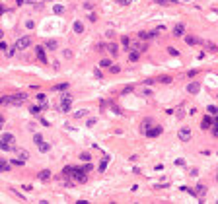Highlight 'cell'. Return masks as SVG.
<instances>
[{
	"label": "cell",
	"mask_w": 218,
	"mask_h": 204,
	"mask_svg": "<svg viewBox=\"0 0 218 204\" xmlns=\"http://www.w3.org/2000/svg\"><path fill=\"white\" fill-rule=\"evenodd\" d=\"M109 70H111V74H119V72H121V66H115V64H111Z\"/></svg>",
	"instance_id": "37"
},
{
	"label": "cell",
	"mask_w": 218,
	"mask_h": 204,
	"mask_svg": "<svg viewBox=\"0 0 218 204\" xmlns=\"http://www.w3.org/2000/svg\"><path fill=\"white\" fill-rule=\"evenodd\" d=\"M134 49H137L138 52H144L146 49H148V43H146V41H142V39H140V41H138L137 45H134Z\"/></svg>",
	"instance_id": "19"
},
{
	"label": "cell",
	"mask_w": 218,
	"mask_h": 204,
	"mask_svg": "<svg viewBox=\"0 0 218 204\" xmlns=\"http://www.w3.org/2000/svg\"><path fill=\"white\" fill-rule=\"evenodd\" d=\"M16 51H18V49H16V47H12L10 51H8V55H6V56H14V55H16Z\"/></svg>",
	"instance_id": "46"
},
{
	"label": "cell",
	"mask_w": 218,
	"mask_h": 204,
	"mask_svg": "<svg viewBox=\"0 0 218 204\" xmlns=\"http://www.w3.org/2000/svg\"><path fill=\"white\" fill-rule=\"evenodd\" d=\"M175 165H185V160H183V158H179V160H175Z\"/></svg>",
	"instance_id": "52"
},
{
	"label": "cell",
	"mask_w": 218,
	"mask_h": 204,
	"mask_svg": "<svg viewBox=\"0 0 218 204\" xmlns=\"http://www.w3.org/2000/svg\"><path fill=\"white\" fill-rule=\"evenodd\" d=\"M195 194L197 196H204V194H207V187L204 185H197L195 187Z\"/></svg>",
	"instance_id": "20"
},
{
	"label": "cell",
	"mask_w": 218,
	"mask_h": 204,
	"mask_svg": "<svg viewBox=\"0 0 218 204\" xmlns=\"http://www.w3.org/2000/svg\"><path fill=\"white\" fill-rule=\"evenodd\" d=\"M154 2H158V4H162V6H166V4H175L177 0H154Z\"/></svg>",
	"instance_id": "36"
},
{
	"label": "cell",
	"mask_w": 218,
	"mask_h": 204,
	"mask_svg": "<svg viewBox=\"0 0 218 204\" xmlns=\"http://www.w3.org/2000/svg\"><path fill=\"white\" fill-rule=\"evenodd\" d=\"M177 136H179V140H181V142H189V140H191V130H189V128H181Z\"/></svg>",
	"instance_id": "9"
},
{
	"label": "cell",
	"mask_w": 218,
	"mask_h": 204,
	"mask_svg": "<svg viewBox=\"0 0 218 204\" xmlns=\"http://www.w3.org/2000/svg\"><path fill=\"white\" fill-rule=\"evenodd\" d=\"M29 45H31V37H29V35H23V37H20L18 41H16L14 47L18 49V51H23V49H27Z\"/></svg>",
	"instance_id": "2"
},
{
	"label": "cell",
	"mask_w": 218,
	"mask_h": 204,
	"mask_svg": "<svg viewBox=\"0 0 218 204\" xmlns=\"http://www.w3.org/2000/svg\"><path fill=\"white\" fill-rule=\"evenodd\" d=\"M109 109H111V111H113V113H115V115H121V109H119V107H117V105H115V103H113V101H109Z\"/></svg>",
	"instance_id": "30"
},
{
	"label": "cell",
	"mask_w": 218,
	"mask_h": 204,
	"mask_svg": "<svg viewBox=\"0 0 218 204\" xmlns=\"http://www.w3.org/2000/svg\"><path fill=\"white\" fill-rule=\"evenodd\" d=\"M2 37H4V31H2V29H0V39H2Z\"/></svg>",
	"instance_id": "59"
},
{
	"label": "cell",
	"mask_w": 218,
	"mask_h": 204,
	"mask_svg": "<svg viewBox=\"0 0 218 204\" xmlns=\"http://www.w3.org/2000/svg\"><path fill=\"white\" fill-rule=\"evenodd\" d=\"M53 12H55V14H63L64 6H63V4H55V6H53Z\"/></svg>",
	"instance_id": "31"
},
{
	"label": "cell",
	"mask_w": 218,
	"mask_h": 204,
	"mask_svg": "<svg viewBox=\"0 0 218 204\" xmlns=\"http://www.w3.org/2000/svg\"><path fill=\"white\" fill-rule=\"evenodd\" d=\"M70 107H72V97L64 95L63 99H60V103H59V109H60L63 113H66V111H70Z\"/></svg>",
	"instance_id": "3"
},
{
	"label": "cell",
	"mask_w": 218,
	"mask_h": 204,
	"mask_svg": "<svg viewBox=\"0 0 218 204\" xmlns=\"http://www.w3.org/2000/svg\"><path fill=\"white\" fill-rule=\"evenodd\" d=\"M12 169V163L6 161V160H0V173H6V171Z\"/></svg>",
	"instance_id": "14"
},
{
	"label": "cell",
	"mask_w": 218,
	"mask_h": 204,
	"mask_svg": "<svg viewBox=\"0 0 218 204\" xmlns=\"http://www.w3.org/2000/svg\"><path fill=\"white\" fill-rule=\"evenodd\" d=\"M68 86H70V84H66V82H64V84H59V86H55L53 89H55V92H64V89H68Z\"/></svg>",
	"instance_id": "28"
},
{
	"label": "cell",
	"mask_w": 218,
	"mask_h": 204,
	"mask_svg": "<svg viewBox=\"0 0 218 204\" xmlns=\"http://www.w3.org/2000/svg\"><path fill=\"white\" fill-rule=\"evenodd\" d=\"M121 45H123V47H129V45H130V39L129 37H121Z\"/></svg>",
	"instance_id": "40"
},
{
	"label": "cell",
	"mask_w": 218,
	"mask_h": 204,
	"mask_svg": "<svg viewBox=\"0 0 218 204\" xmlns=\"http://www.w3.org/2000/svg\"><path fill=\"white\" fill-rule=\"evenodd\" d=\"M29 111H31V113H33V115H37V113H39V111H41V107H37V105H33V107H31V109H29Z\"/></svg>",
	"instance_id": "44"
},
{
	"label": "cell",
	"mask_w": 218,
	"mask_h": 204,
	"mask_svg": "<svg viewBox=\"0 0 218 204\" xmlns=\"http://www.w3.org/2000/svg\"><path fill=\"white\" fill-rule=\"evenodd\" d=\"M0 150H2V152H10V150H16V148L10 146V144H6V142H0Z\"/></svg>",
	"instance_id": "27"
},
{
	"label": "cell",
	"mask_w": 218,
	"mask_h": 204,
	"mask_svg": "<svg viewBox=\"0 0 218 204\" xmlns=\"http://www.w3.org/2000/svg\"><path fill=\"white\" fill-rule=\"evenodd\" d=\"M216 179H218V175H216Z\"/></svg>",
	"instance_id": "62"
},
{
	"label": "cell",
	"mask_w": 218,
	"mask_h": 204,
	"mask_svg": "<svg viewBox=\"0 0 218 204\" xmlns=\"http://www.w3.org/2000/svg\"><path fill=\"white\" fill-rule=\"evenodd\" d=\"M107 163H109V160H107V158H103L101 163H100V171H105V169H107Z\"/></svg>",
	"instance_id": "34"
},
{
	"label": "cell",
	"mask_w": 218,
	"mask_h": 204,
	"mask_svg": "<svg viewBox=\"0 0 218 204\" xmlns=\"http://www.w3.org/2000/svg\"><path fill=\"white\" fill-rule=\"evenodd\" d=\"M197 72H199V70H189L187 76H189V78H193V76H197Z\"/></svg>",
	"instance_id": "50"
},
{
	"label": "cell",
	"mask_w": 218,
	"mask_h": 204,
	"mask_svg": "<svg viewBox=\"0 0 218 204\" xmlns=\"http://www.w3.org/2000/svg\"><path fill=\"white\" fill-rule=\"evenodd\" d=\"M47 99V97L43 95V93H39V95H37V101H41V103H49V101H45Z\"/></svg>",
	"instance_id": "42"
},
{
	"label": "cell",
	"mask_w": 218,
	"mask_h": 204,
	"mask_svg": "<svg viewBox=\"0 0 218 204\" xmlns=\"http://www.w3.org/2000/svg\"><path fill=\"white\" fill-rule=\"evenodd\" d=\"M33 140H35V144H41V142H43V136H41L39 132H35L33 134Z\"/></svg>",
	"instance_id": "38"
},
{
	"label": "cell",
	"mask_w": 218,
	"mask_h": 204,
	"mask_svg": "<svg viewBox=\"0 0 218 204\" xmlns=\"http://www.w3.org/2000/svg\"><path fill=\"white\" fill-rule=\"evenodd\" d=\"M0 51H6V43L4 41H0Z\"/></svg>",
	"instance_id": "56"
},
{
	"label": "cell",
	"mask_w": 218,
	"mask_h": 204,
	"mask_svg": "<svg viewBox=\"0 0 218 204\" xmlns=\"http://www.w3.org/2000/svg\"><path fill=\"white\" fill-rule=\"evenodd\" d=\"M26 99H27V95H26V93H23V92H18V93L14 95V101H16L14 105H20L22 101H26Z\"/></svg>",
	"instance_id": "15"
},
{
	"label": "cell",
	"mask_w": 218,
	"mask_h": 204,
	"mask_svg": "<svg viewBox=\"0 0 218 204\" xmlns=\"http://www.w3.org/2000/svg\"><path fill=\"white\" fill-rule=\"evenodd\" d=\"M150 126H152V119H144V121H142V124H140V132L144 134L146 128H150Z\"/></svg>",
	"instance_id": "23"
},
{
	"label": "cell",
	"mask_w": 218,
	"mask_h": 204,
	"mask_svg": "<svg viewBox=\"0 0 218 204\" xmlns=\"http://www.w3.org/2000/svg\"><path fill=\"white\" fill-rule=\"evenodd\" d=\"M100 66H101V68H109V66H111V58H107V56H105V58H101Z\"/></svg>",
	"instance_id": "29"
},
{
	"label": "cell",
	"mask_w": 218,
	"mask_h": 204,
	"mask_svg": "<svg viewBox=\"0 0 218 204\" xmlns=\"http://www.w3.org/2000/svg\"><path fill=\"white\" fill-rule=\"evenodd\" d=\"M210 126H212V117H203L201 128H210Z\"/></svg>",
	"instance_id": "21"
},
{
	"label": "cell",
	"mask_w": 218,
	"mask_h": 204,
	"mask_svg": "<svg viewBox=\"0 0 218 204\" xmlns=\"http://www.w3.org/2000/svg\"><path fill=\"white\" fill-rule=\"evenodd\" d=\"M35 55H37V58L41 60V62H47V55H45V47H35Z\"/></svg>",
	"instance_id": "10"
},
{
	"label": "cell",
	"mask_w": 218,
	"mask_h": 204,
	"mask_svg": "<svg viewBox=\"0 0 218 204\" xmlns=\"http://www.w3.org/2000/svg\"><path fill=\"white\" fill-rule=\"evenodd\" d=\"M92 8H94V4H90V2H86V4H84V10H88V12H90Z\"/></svg>",
	"instance_id": "49"
},
{
	"label": "cell",
	"mask_w": 218,
	"mask_h": 204,
	"mask_svg": "<svg viewBox=\"0 0 218 204\" xmlns=\"http://www.w3.org/2000/svg\"><path fill=\"white\" fill-rule=\"evenodd\" d=\"M16 2H18V4H20V6H22V4H23V0H16Z\"/></svg>",
	"instance_id": "58"
},
{
	"label": "cell",
	"mask_w": 218,
	"mask_h": 204,
	"mask_svg": "<svg viewBox=\"0 0 218 204\" xmlns=\"http://www.w3.org/2000/svg\"><path fill=\"white\" fill-rule=\"evenodd\" d=\"M33 26H35V23H33V20H29V22H26V27H29V29H33Z\"/></svg>",
	"instance_id": "48"
},
{
	"label": "cell",
	"mask_w": 218,
	"mask_h": 204,
	"mask_svg": "<svg viewBox=\"0 0 218 204\" xmlns=\"http://www.w3.org/2000/svg\"><path fill=\"white\" fill-rule=\"evenodd\" d=\"M10 163H12V165H16V167H22L23 163H26V160H20V158H18V160H12Z\"/></svg>",
	"instance_id": "35"
},
{
	"label": "cell",
	"mask_w": 218,
	"mask_h": 204,
	"mask_svg": "<svg viewBox=\"0 0 218 204\" xmlns=\"http://www.w3.org/2000/svg\"><path fill=\"white\" fill-rule=\"evenodd\" d=\"M43 47H45V49H49V51H55V49L59 47V41H55V39H49L47 43L43 45Z\"/></svg>",
	"instance_id": "16"
},
{
	"label": "cell",
	"mask_w": 218,
	"mask_h": 204,
	"mask_svg": "<svg viewBox=\"0 0 218 204\" xmlns=\"http://www.w3.org/2000/svg\"><path fill=\"white\" fill-rule=\"evenodd\" d=\"M171 33H173V37H183L185 35V23H175Z\"/></svg>",
	"instance_id": "6"
},
{
	"label": "cell",
	"mask_w": 218,
	"mask_h": 204,
	"mask_svg": "<svg viewBox=\"0 0 218 204\" xmlns=\"http://www.w3.org/2000/svg\"><path fill=\"white\" fill-rule=\"evenodd\" d=\"M70 179H74V183H86V181H88V177H86V173H84V171H80L78 167H76V169L72 167Z\"/></svg>",
	"instance_id": "1"
},
{
	"label": "cell",
	"mask_w": 218,
	"mask_h": 204,
	"mask_svg": "<svg viewBox=\"0 0 218 204\" xmlns=\"http://www.w3.org/2000/svg\"><path fill=\"white\" fill-rule=\"evenodd\" d=\"M16 152H18V158H20V160H27V158H29L27 150H23V148H16Z\"/></svg>",
	"instance_id": "22"
},
{
	"label": "cell",
	"mask_w": 218,
	"mask_h": 204,
	"mask_svg": "<svg viewBox=\"0 0 218 204\" xmlns=\"http://www.w3.org/2000/svg\"><path fill=\"white\" fill-rule=\"evenodd\" d=\"M212 134H214V136H218V122L214 124V128H212Z\"/></svg>",
	"instance_id": "55"
},
{
	"label": "cell",
	"mask_w": 218,
	"mask_h": 204,
	"mask_svg": "<svg viewBox=\"0 0 218 204\" xmlns=\"http://www.w3.org/2000/svg\"><path fill=\"white\" fill-rule=\"evenodd\" d=\"M183 41L187 45H203V39H199V37H195V35H183Z\"/></svg>",
	"instance_id": "7"
},
{
	"label": "cell",
	"mask_w": 218,
	"mask_h": 204,
	"mask_svg": "<svg viewBox=\"0 0 218 204\" xmlns=\"http://www.w3.org/2000/svg\"><path fill=\"white\" fill-rule=\"evenodd\" d=\"M0 122H4V117L2 115H0Z\"/></svg>",
	"instance_id": "60"
},
{
	"label": "cell",
	"mask_w": 218,
	"mask_h": 204,
	"mask_svg": "<svg viewBox=\"0 0 218 204\" xmlns=\"http://www.w3.org/2000/svg\"><path fill=\"white\" fill-rule=\"evenodd\" d=\"M129 60H130V62H138V60H140V52H138L137 49H134V51H130L129 52Z\"/></svg>",
	"instance_id": "18"
},
{
	"label": "cell",
	"mask_w": 218,
	"mask_h": 204,
	"mask_svg": "<svg viewBox=\"0 0 218 204\" xmlns=\"http://www.w3.org/2000/svg\"><path fill=\"white\" fill-rule=\"evenodd\" d=\"M63 55H64V58H72V51H70V49H66Z\"/></svg>",
	"instance_id": "43"
},
{
	"label": "cell",
	"mask_w": 218,
	"mask_h": 204,
	"mask_svg": "<svg viewBox=\"0 0 218 204\" xmlns=\"http://www.w3.org/2000/svg\"><path fill=\"white\" fill-rule=\"evenodd\" d=\"M158 84H171V76H158V78H154Z\"/></svg>",
	"instance_id": "24"
},
{
	"label": "cell",
	"mask_w": 218,
	"mask_h": 204,
	"mask_svg": "<svg viewBox=\"0 0 218 204\" xmlns=\"http://www.w3.org/2000/svg\"><path fill=\"white\" fill-rule=\"evenodd\" d=\"M0 142H6V144H10V146L16 148V138H14V134H10V132H4L2 136H0Z\"/></svg>",
	"instance_id": "8"
},
{
	"label": "cell",
	"mask_w": 218,
	"mask_h": 204,
	"mask_svg": "<svg viewBox=\"0 0 218 204\" xmlns=\"http://www.w3.org/2000/svg\"><path fill=\"white\" fill-rule=\"evenodd\" d=\"M199 89H201V84H197V82H191V84L187 86V92L193 93V95H195V93H199Z\"/></svg>",
	"instance_id": "12"
},
{
	"label": "cell",
	"mask_w": 218,
	"mask_h": 204,
	"mask_svg": "<svg viewBox=\"0 0 218 204\" xmlns=\"http://www.w3.org/2000/svg\"><path fill=\"white\" fill-rule=\"evenodd\" d=\"M138 39H142V41L158 39V31H138Z\"/></svg>",
	"instance_id": "5"
},
{
	"label": "cell",
	"mask_w": 218,
	"mask_h": 204,
	"mask_svg": "<svg viewBox=\"0 0 218 204\" xmlns=\"http://www.w3.org/2000/svg\"><path fill=\"white\" fill-rule=\"evenodd\" d=\"M86 115H88V109H80V111L74 113V117H76V119H82V117H86Z\"/></svg>",
	"instance_id": "32"
},
{
	"label": "cell",
	"mask_w": 218,
	"mask_h": 204,
	"mask_svg": "<svg viewBox=\"0 0 218 204\" xmlns=\"http://www.w3.org/2000/svg\"><path fill=\"white\" fill-rule=\"evenodd\" d=\"M119 4H121V6H129L130 0H119Z\"/></svg>",
	"instance_id": "53"
},
{
	"label": "cell",
	"mask_w": 218,
	"mask_h": 204,
	"mask_svg": "<svg viewBox=\"0 0 218 204\" xmlns=\"http://www.w3.org/2000/svg\"><path fill=\"white\" fill-rule=\"evenodd\" d=\"M117 51H119V49H117V45H115V43H107V51H105V52H109V56H117Z\"/></svg>",
	"instance_id": "17"
},
{
	"label": "cell",
	"mask_w": 218,
	"mask_h": 204,
	"mask_svg": "<svg viewBox=\"0 0 218 204\" xmlns=\"http://www.w3.org/2000/svg\"><path fill=\"white\" fill-rule=\"evenodd\" d=\"M208 111H210V113H214V115H216V113H218V109L214 107V105H210V107H208Z\"/></svg>",
	"instance_id": "54"
},
{
	"label": "cell",
	"mask_w": 218,
	"mask_h": 204,
	"mask_svg": "<svg viewBox=\"0 0 218 204\" xmlns=\"http://www.w3.org/2000/svg\"><path fill=\"white\" fill-rule=\"evenodd\" d=\"M80 160H84V161H88V160H90V154H86V152H84V154H80Z\"/></svg>",
	"instance_id": "47"
},
{
	"label": "cell",
	"mask_w": 218,
	"mask_h": 204,
	"mask_svg": "<svg viewBox=\"0 0 218 204\" xmlns=\"http://www.w3.org/2000/svg\"><path fill=\"white\" fill-rule=\"evenodd\" d=\"M16 101H14V95H4V97H0V105H14Z\"/></svg>",
	"instance_id": "13"
},
{
	"label": "cell",
	"mask_w": 218,
	"mask_h": 204,
	"mask_svg": "<svg viewBox=\"0 0 218 204\" xmlns=\"http://www.w3.org/2000/svg\"><path fill=\"white\" fill-rule=\"evenodd\" d=\"M4 12H6V8H4V6H0V16H2Z\"/></svg>",
	"instance_id": "57"
},
{
	"label": "cell",
	"mask_w": 218,
	"mask_h": 204,
	"mask_svg": "<svg viewBox=\"0 0 218 204\" xmlns=\"http://www.w3.org/2000/svg\"><path fill=\"white\" fill-rule=\"evenodd\" d=\"M39 146V152L41 154H47L49 150H51V144H47V142H41V144H37Z\"/></svg>",
	"instance_id": "25"
},
{
	"label": "cell",
	"mask_w": 218,
	"mask_h": 204,
	"mask_svg": "<svg viewBox=\"0 0 218 204\" xmlns=\"http://www.w3.org/2000/svg\"><path fill=\"white\" fill-rule=\"evenodd\" d=\"M183 117H185V111H183V109H179V111H177V119H183Z\"/></svg>",
	"instance_id": "51"
},
{
	"label": "cell",
	"mask_w": 218,
	"mask_h": 204,
	"mask_svg": "<svg viewBox=\"0 0 218 204\" xmlns=\"http://www.w3.org/2000/svg\"><path fill=\"white\" fill-rule=\"evenodd\" d=\"M37 179H39V181H43V183H47L49 179H51V171H49V169L39 171V173H37Z\"/></svg>",
	"instance_id": "11"
},
{
	"label": "cell",
	"mask_w": 218,
	"mask_h": 204,
	"mask_svg": "<svg viewBox=\"0 0 218 204\" xmlns=\"http://www.w3.org/2000/svg\"><path fill=\"white\" fill-rule=\"evenodd\" d=\"M162 126H160V124H154V126H150V128H146V136L148 138H156V136H160V134H162Z\"/></svg>",
	"instance_id": "4"
},
{
	"label": "cell",
	"mask_w": 218,
	"mask_h": 204,
	"mask_svg": "<svg viewBox=\"0 0 218 204\" xmlns=\"http://www.w3.org/2000/svg\"><path fill=\"white\" fill-rule=\"evenodd\" d=\"M2 124H4V122H0V128H2Z\"/></svg>",
	"instance_id": "61"
},
{
	"label": "cell",
	"mask_w": 218,
	"mask_h": 204,
	"mask_svg": "<svg viewBox=\"0 0 218 204\" xmlns=\"http://www.w3.org/2000/svg\"><path fill=\"white\" fill-rule=\"evenodd\" d=\"M94 51H97V52H105V51H107V45H105V43H97V45H94Z\"/></svg>",
	"instance_id": "26"
},
{
	"label": "cell",
	"mask_w": 218,
	"mask_h": 204,
	"mask_svg": "<svg viewBox=\"0 0 218 204\" xmlns=\"http://www.w3.org/2000/svg\"><path fill=\"white\" fill-rule=\"evenodd\" d=\"M74 31H76V33H84V26H82L80 22H76L74 23Z\"/></svg>",
	"instance_id": "33"
},
{
	"label": "cell",
	"mask_w": 218,
	"mask_h": 204,
	"mask_svg": "<svg viewBox=\"0 0 218 204\" xmlns=\"http://www.w3.org/2000/svg\"><path fill=\"white\" fill-rule=\"evenodd\" d=\"M167 52H170L171 56H177V55H179V51H177V49H173V47H170V49H167Z\"/></svg>",
	"instance_id": "41"
},
{
	"label": "cell",
	"mask_w": 218,
	"mask_h": 204,
	"mask_svg": "<svg viewBox=\"0 0 218 204\" xmlns=\"http://www.w3.org/2000/svg\"><path fill=\"white\" fill-rule=\"evenodd\" d=\"M207 47H208V49H210V51H216V49H218V47H216V45H214V43H210V41H208V43H207Z\"/></svg>",
	"instance_id": "45"
},
{
	"label": "cell",
	"mask_w": 218,
	"mask_h": 204,
	"mask_svg": "<svg viewBox=\"0 0 218 204\" xmlns=\"http://www.w3.org/2000/svg\"><path fill=\"white\" fill-rule=\"evenodd\" d=\"M140 93H142V95H146V97H150L152 95V89L150 88H144V89H140Z\"/></svg>",
	"instance_id": "39"
}]
</instances>
